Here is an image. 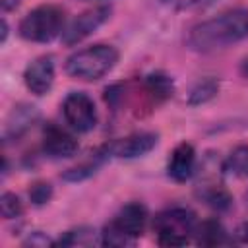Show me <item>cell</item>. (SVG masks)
Here are the masks:
<instances>
[{
    "mask_svg": "<svg viewBox=\"0 0 248 248\" xmlns=\"http://www.w3.org/2000/svg\"><path fill=\"white\" fill-rule=\"evenodd\" d=\"M248 37V8L231 10L211 19L196 23L186 37V45L198 52L227 48Z\"/></svg>",
    "mask_w": 248,
    "mask_h": 248,
    "instance_id": "1",
    "label": "cell"
},
{
    "mask_svg": "<svg viewBox=\"0 0 248 248\" xmlns=\"http://www.w3.org/2000/svg\"><path fill=\"white\" fill-rule=\"evenodd\" d=\"M118 62V50L112 45H93L68 56L66 74L79 81H97Z\"/></svg>",
    "mask_w": 248,
    "mask_h": 248,
    "instance_id": "2",
    "label": "cell"
},
{
    "mask_svg": "<svg viewBox=\"0 0 248 248\" xmlns=\"http://www.w3.org/2000/svg\"><path fill=\"white\" fill-rule=\"evenodd\" d=\"M66 27V14L56 4H41L27 12L19 21V35L31 43H50L62 37Z\"/></svg>",
    "mask_w": 248,
    "mask_h": 248,
    "instance_id": "3",
    "label": "cell"
},
{
    "mask_svg": "<svg viewBox=\"0 0 248 248\" xmlns=\"http://www.w3.org/2000/svg\"><path fill=\"white\" fill-rule=\"evenodd\" d=\"M147 223V209L140 202L126 203L114 219L105 227L101 232V242L105 246H126L132 244L145 229Z\"/></svg>",
    "mask_w": 248,
    "mask_h": 248,
    "instance_id": "4",
    "label": "cell"
},
{
    "mask_svg": "<svg viewBox=\"0 0 248 248\" xmlns=\"http://www.w3.org/2000/svg\"><path fill=\"white\" fill-rule=\"evenodd\" d=\"M157 242L161 246H184L188 234L196 232V215L186 207H172L155 217Z\"/></svg>",
    "mask_w": 248,
    "mask_h": 248,
    "instance_id": "5",
    "label": "cell"
},
{
    "mask_svg": "<svg viewBox=\"0 0 248 248\" xmlns=\"http://www.w3.org/2000/svg\"><path fill=\"white\" fill-rule=\"evenodd\" d=\"M62 114H64L66 124L79 134L91 132L97 126L95 103L83 91H72L66 95V99L62 103Z\"/></svg>",
    "mask_w": 248,
    "mask_h": 248,
    "instance_id": "6",
    "label": "cell"
},
{
    "mask_svg": "<svg viewBox=\"0 0 248 248\" xmlns=\"http://www.w3.org/2000/svg\"><path fill=\"white\" fill-rule=\"evenodd\" d=\"M110 16V8L108 6H97L91 10L81 12L79 16H76L62 33V43L72 46L79 41H83L85 37H89L91 33H95Z\"/></svg>",
    "mask_w": 248,
    "mask_h": 248,
    "instance_id": "7",
    "label": "cell"
},
{
    "mask_svg": "<svg viewBox=\"0 0 248 248\" xmlns=\"http://www.w3.org/2000/svg\"><path fill=\"white\" fill-rule=\"evenodd\" d=\"M23 83L33 95H45L54 83V58L39 56L27 64L23 72Z\"/></svg>",
    "mask_w": 248,
    "mask_h": 248,
    "instance_id": "8",
    "label": "cell"
},
{
    "mask_svg": "<svg viewBox=\"0 0 248 248\" xmlns=\"http://www.w3.org/2000/svg\"><path fill=\"white\" fill-rule=\"evenodd\" d=\"M43 149L52 159H64V157H72L78 151V141L68 130L48 122L43 128Z\"/></svg>",
    "mask_w": 248,
    "mask_h": 248,
    "instance_id": "9",
    "label": "cell"
},
{
    "mask_svg": "<svg viewBox=\"0 0 248 248\" xmlns=\"http://www.w3.org/2000/svg\"><path fill=\"white\" fill-rule=\"evenodd\" d=\"M194 169H196V151L192 143H186V141L178 143L172 149L169 163H167L169 176L176 182H186L194 174Z\"/></svg>",
    "mask_w": 248,
    "mask_h": 248,
    "instance_id": "10",
    "label": "cell"
},
{
    "mask_svg": "<svg viewBox=\"0 0 248 248\" xmlns=\"http://www.w3.org/2000/svg\"><path fill=\"white\" fill-rule=\"evenodd\" d=\"M155 145H157V134L138 132V134H132V136L120 140L118 143H114L112 153L116 157H122V159H136V157L149 153Z\"/></svg>",
    "mask_w": 248,
    "mask_h": 248,
    "instance_id": "11",
    "label": "cell"
},
{
    "mask_svg": "<svg viewBox=\"0 0 248 248\" xmlns=\"http://www.w3.org/2000/svg\"><path fill=\"white\" fill-rule=\"evenodd\" d=\"M39 120V110L31 105H17L14 107L8 122H6V136H21Z\"/></svg>",
    "mask_w": 248,
    "mask_h": 248,
    "instance_id": "12",
    "label": "cell"
},
{
    "mask_svg": "<svg viewBox=\"0 0 248 248\" xmlns=\"http://www.w3.org/2000/svg\"><path fill=\"white\" fill-rule=\"evenodd\" d=\"M145 89H147V93H149L155 101H165V99L172 97L174 83H172V79H170L167 74L155 72V74H149V76L145 78Z\"/></svg>",
    "mask_w": 248,
    "mask_h": 248,
    "instance_id": "13",
    "label": "cell"
},
{
    "mask_svg": "<svg viewBox=\"0 0 248 248\" xmlns=\"http://www.w3.org/2000/svg\"><path fill=\"white\" fill-rule=\"evenodd\" d=\"M196 232H198V242L200 244L215 246V244H223L227 240V232H225L223 225L215 219L203 221L200 227H196Z\"/></svg>",
    "mask_w": 248,
    "mask_h": 248,
    "instance_id": "14",
    "label": "cell"
},
{
    "mask_svg": "<svg viewBox=\"0 0 248 248\" xmlns=\"http://www.w3.org/2000/svg\"><path fill=\"white\" fill-rule=\"evenodd\" d=\"M223 170L231 176H248V145H238L223 163Z\"/></svg>",
    "mask_w": 248,
    "mask_h": 248,
    "instance_id": "15",
    "label": "cell"
},
{
    "mask_svg": "<svg viewBox=\"0 0 248 248\" xmlns=\"http://www.w3.org/2000/svg\"><path fill=\"white\" fill-rule=\"evenodd\" d=\"M217 91H219V83H217L213 78L202 79V81H198L196 87L192 89L188 103H190V105H202V103H207L209 99L215 97Z\"/></svg>",
    "mask_w": 248,
    "mask_h": 248,
    "instance_id": "16",
    "label": "cell"
},
{
    "mask_svg": "<svg viewBox=\"0 0 248 248\" xmlns=\"http://www.w3.org/2000/svg\"><path fill=\"white\" fill-rule=\"evenodd\" d=\"M0 213L4 219H17L23 213L21 200L12 192H4L0 198Z\"/></svg>",
    "mask_w": 248,
    "mask_h": 248,
    "instance_id": "17",
    "label": "cell"
},
{
    "mask_svg": "<svg viewBox=\"0 0 248 248\" xmlns=\"http://www.w3.org/2000/svg\"><path fill=\"white\" fill-rule=\"evenodd\" d=\"M50 196H52V188H50L48 182H37V184H33L31 190H29V200H31L35 205L46 203V202L50 200Z\"/></svg>",
    "mask_w": 248,
    "mask_h": 248,
    "instance_id": "18",
    "label": "cell"
},
{
    "mask_svg": "<svg viewBox=\"0 0 248 248\" xmlns=\"http://www.w3.org/2000/svg\"><path fill=\"white\" fill-rule=\"evenodd\" d=\"M25 244H31V246H46V244H54L48 236H45L43 232H33L27 240H25Z\"/></svg>",
    "mask_w": 248,
    "mask_h": 248,
    "instance_id": "19",
    "label": "cell"
},
{
    "mask_svg": "<svg viewBox=\"0 0 248 248\" xmlns=\"http://www.w3.org/2000/svg\"><path fill=\"white\" fill-rule=\"evenodd\" d=\"M21 0H0V8L2 12H10V10H16L19 6Z\"/></svg>",
    "mask_w": 248,
    "mask_h": 248,
    "instance_id": "20",
    "label": "cell"
},
{
    "mask_svg": "<svg viewBox=\"0 0 248 248\" xmlns=\"http://www.w3.org/2000/svg\"><path fill=\"white\" fill-rule=\"evenodd\" d=\"M6 39H8V23L6 19H2V43H6Z\"/></svg>",
    "mask_w": 248,
    "mask_h": 248,
    "instance_id": "21",
    "label": "cell"
}]
</instances>
